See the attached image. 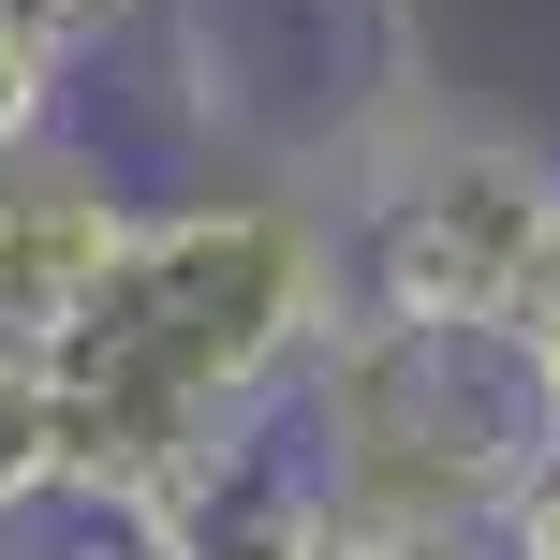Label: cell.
<instances>
[{
	"mask_svg": "<svg viewBox=\"0 0 560 560\" xmlns=\"http://www.w3.org/2000/svg\"><path fill=\"white\" fill-rule=\"evenodd\" d=\"M59 516V398H45V354H0V546Z\"/></svg>",
	"mask_w": 560,
	"mask_h": 560,
	"instance_id": "cell-5",
	"label": "cell"
},
{
	"mask_svg": "<svg viewBox=\"0 0 560 560\" xmlns=\"http://www.w3.org/2000/svg\"><path fill=\"white\" fill-rule=\"evenodd\" d=\"M487 560H560V443L532 457V487L502 502V532H487Z\"/></svg>",
	"mask_w": 560,
	"mask_h": 560,
	"instance_id": "cell-7",
	"label": "cell"
},
{
	"mask_svg": "<svg viewBox=\"0 0 560 560\" xmlns=\"http://www.w3.org/2000/svg\"><path fill=\"white\" fill-rule=\"evenodd\" d=\"M133 163L74 118H45L30 148H0V354H45L59 325L89 310L104 252L133 236Z\"/></svg>",
	"mask_w": 560,
	"mask_h": 560,
	"instance_id": "cell-4",
	"label": "cell"
},
{
	"mask_svg": "<svg viewBox=\"0 0 560 560\" xmlns=\"http://www.w3.org/2000/svg\"><path fill=\"white\" fill-rule=\"evenodd\" d=\"M560 222V163L516 133H457L413 118L398 148H369L339 177V310H384V325H516Z\"/></svg>",
	"mask_w": 560,
	"mask_h": 560,
	"instance_id": "cell-3",
	"label": "cell"
},
{
	"mask_svg": "<svg viewBox=\"0 0 560 560\" xmlns=\"http://www.w3.org/2000/svg\"><path fill=\"white\" fill-rule=\"evenodd\" d=\"M45 118H59V59L0 30V148H30V133H45Z\"/></svg>",
	"mask_w": 560,
	"mask_h": 560,
	"instance_id": "cell-8",
	"label": "cell"
},
{
	"mask_svg": "<svg viewBox=\"0 0 560 560\" xmlns=\"http://www.w3.org/2000/svg\"><path fill=\"white\" fill-rule=\"evenodd\" d=\"M163 15V0H0V30H15V45H45L59 74H74L89 45H118V30H148Z\"/></svg>",
	"mask_w": 560,
	"mask_h": 560,
	"instance_id": "cell-6",
	"label": "cell"
},
{
	"mask_svg": "<svg viewBox=\"0 0 560 560\" xmlns=\"http://www.w3.org/2000/svg\"><path fill=\"white\" fill-rule=\"evenodd\" d=\"M280 428H295L325 516L487 546L502 502L532 487V457L560 443V398L532 384V354L502 325H384V310H339L310 339Z\"/></svg>",
	"mask_w": 560,
	"mask_h": 560,
	"instance_id": "cell-2",
	"label": "cell"
},
{
	"mask_svg": "<svg viewBox=\"0 0 560 560\" xmlns=\"http://www.w3.org/2000/svg\"><path fill=\"white\" fill-rule=\"evenodd\" d=\"M502 339L532 354V384L560 398V222H546V266H532V295H516V325H502Z\"/></svg>",
	"mask_w": 560,
	"mask_h": 560,
	"instance_id": "cell-9",
	"label": "cell"
},
{
	"mask_svg": "<svg viewBox=\"0 0 560 560\" xmlns=\"http://www.w3.org/2000/svg\"><path fill=\"white\" fill-rule=\"evenodd\" d=\"M325 325H339V236L295 177L148 192L133 236L89 280V310L45 339L59 502L118 516L148 487H177L207 443H236V428H266L295 398Z\"/></svg>",
	"mask_w": 560,
	"mask_h": 560,
	"instance_id": "cell-1",
	"label": "cell"
},
{
	"mask_svg": "<svg viewBox=\"0 0 560 560\" xmlns=\"http://www.w3.org/2000/svg\"><path fill=\"white\" fill-rule=\"evenodd\" d=\"M295 560H487V546H457V532H354V516H325Z\"/></svg>",
	"mask_w": 560,
	"mask_h": 560,
	"instance_id": "cell-10",
	"label": "cell"
}]
</instances>
